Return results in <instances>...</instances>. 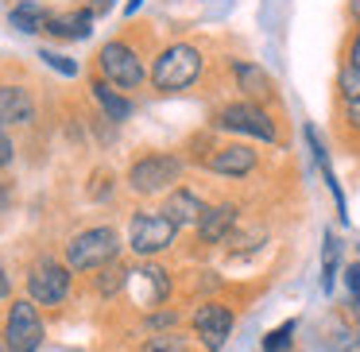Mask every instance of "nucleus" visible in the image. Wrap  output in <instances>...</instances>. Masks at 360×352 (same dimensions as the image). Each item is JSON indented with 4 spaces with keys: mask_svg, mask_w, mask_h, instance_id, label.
Segmentation results:
<instances>
[{
    "mask_svg": "<svg viewBox=\"0 0 360 352\" xmlns=\"http://www.w3.org/2000/svg\"><path fill=\"white\" fill-rule=\"evenodd\" d=\"M202 78V51L190 43H171L167 51H159V58L151 63V86L159 93H182Z\"/></svg>",
    "mask_w": 360,
    "mask_h": 352,
    "instance_id": "f257e3e1",
    "label": "nucleus"
},
{
    "mask_svg": "<svg viewBox=\"0 0 360 352\" xmlns=\"http://www.w3.org/2000/svg\"><path fill=\"white\" fill-rule=\"evenodd\" d=\"M117 256H120V236L109 225L86 228V233L70 236V244H66V267L70 271H105V267L117 263Z\"/></svg>",
    "mask_w": 360,
    "mask_h": 352,
    "instance_id": "f03ea898",
    "label": "nucleus"
},
{
    "mask_svg": "<svg viewBox=\"0 0 360 352\" xmlns=\"http://www.w3.org/2000/svg\"><path fill=\"white\" fill-rule=\"evenodd\" d=\"M217 128L221 132H236V136H252V140L275 143L279 140V128H275L271 112L259 101H233L217 112Z\"/></svg>",
    "mask_w": 360,
    "mask_h": 352,
    "instance_id": "7ed1b4c3",
    "label": "nucleus"
},
{
    "mask_svg": "<svg viewBox=\"0 0 360 352\" xmlns=\"http://www.w3.org/2000/svg\"><path fill=\"white\" fill-rule=\"evenodd\" d=\"M182 174V159L179 155H167V151H151V155L136 159L132 167H128V186L136 190V194H163V190H171L174 182H179Z\"/></svg>",
    "mask_w": 360,
    "mask_h": 352,
    "instance_id": "20e7f679",
    "label": "nucleus"
},
{
    "mask_svg": "<svg viewBox=\"0 0 360 352\" xmlns=\"http://www.w3.org/2000/svg\"><path fill=\"white\" fill-rule=\"evenodd\" d=\"M174 236H179V225L163 209L159 213L148 209V213H136L132 225H128V248L136 256H159V252H167L174 244Z\"/></svg>",
    "mask_w": 360,
    "mask_h": 352,
    "instance_id": "39448f33",
    "label": "nucleus"
},
{
    "mask_svg": "<svg viewBox=\"0 0 360 352\" xmlns=\"http://www.w3.org/2000/svg\"><path fill=\"white\" fill-rule=\"evenodd\" d=\"M27 294L35 306H63L70 294V267L51 256L35 259L32 271H27Z\"/></svg>",
    "mask_w": 360,
    "mask_h": 352,
    "instance_id": "423d86ee",
    "label": "nucleus"
},
{
    "mask_svg": "<svg viewBox=\"0 0 360 352\" xmlns=\"http://www.w3.org/2000/svg\"><path fill=\"white\" fill-rule=\"evenodd\" d=\"M43 344V318L32 298L12 302L8 321H4V352H35Z\"/></svg>",
    "mask_w": 360,
    "mask_h": 352,
    "instance_id": "0eeeda50",
    "label": "nucleus"
},
{
    "mask_svg": "<svg viewBox=\"0 0 360 352\" xmlns=\"http://www.w3.org/2000/svg\"><path fill=\"white\" fill-rule=\"evenodd\" d=\"M97 66H101L105 82L109 86H120V89H140L143 86V63L140 55H136L128 43L112 39L101 47V55H97Z\"/></svg>",
    "mask_w": 360,
    "mask_h": 352,
    "instance_id": "6e6552de",
    "label": "nucleus"
},
{
    "mask_svg": "<svg viewBox=\"0 0 360 352\" xmlns=\"http://www.w3.org/2000/svg\"><path fill=\"white\" fill-rule=\"evenodd\" d=\"M229 333H233V310L221 302H205L198 306L194 313V337L202 341L205 352H221L229 341Z\"/></svg>",
    "mask_w": 360,
    "mask_h": 352,
    "instance_id": "1a4fd4ad",
    "label": "nucleus"
},
{
    "mask_svg": "<svg viewBox=\"0 0 360 352\" xmlns=\"http://www.w3.org/2000/svg\"><path fill=\"white\" fill-rule=\"evenodd\" d=\"M205 167H210L213 174H225V178H244V174L256 171V151H252L248 143H225V148L213 151Z\"/></svg>",
    "mask_w": 360,
    "mask_h": 352,
    "instance_id": "9d476101",
    "label": "nucleus"
},
{
    "mask_svg": "<svg viewBox=\"0 0 360 352\" xmlns=\"http://www.w3.org/2000/svg\"><path fill=\"white\" fill-rule=\"evenodd\" d=\"M128 287H132V298L140 306H159L171 290V279H167L163 267H140V271H128Z\"/></svg>",
    "mask_w": 360,
    "mask_h": 352,
    "instance_id": "9b49d317",
    "label": "nucleus"
},
{
    "mask_svg": "<svg viewBox=\"0 0 360 352\" xmlns=\"http://www.w3.org/2000/svg\"><path fill=\"white\" fill-rule=\"evenodd\" d=\"M236 205H210V209L202 213V221H198V236H202V244H225L229 236H233L236 228Z\"/></svg>",
    "mask_w": 360,
    "mask_h": 352,
    "instance_id": "f8f14e48",
    "label": "nucleus"
},
{
    "mask_svg": "<svg viewBox=\"0 0 360 352\" xmlns=\"http://www.w3.org/2000/svg\"><path fill=\"white\" fill-rule=\"evenodd\" d=\"M35 101L24 86H0V128L8 124H32Z\"/></svg>",
    "mask_w": 360,
    "mask_h": 352,
    "instance_id": "ddd939ff",
    "label": "nucleus"
},
{
    "mask_svg": "<svg viewBox=\"0 0 360 352\" xmlns=\"http://www.w3.org/2000/svg\"><path fill=\"white\" fill-rule=\"evenodd\" d=\"M205 209H210V205H205L198 194H190V190H182V186L174 190V194L167 197V205H163V213H167V217H171L179 228H182V225H198Z\"/></svg>",
    "mask_w": 360,
    "mask_h": 352,
    "instance_id": "4468645a",
    "label": "nucleus"
},
{
    "mask_svg": "<svg viewBox=\"0 0 360 352\" xmlns=\"http://www.w3.org/2000/svg\"><path fill=\"white\" fill-rule=\"evenodd\" d=\"M233 78L240 82V89L248 97H271L275 93L271 74H267L264 66H256V63H240V58H236V63H233Z\"/></svg>",
    "mask_w": 360,
    "mask_h": 352,
    "instance_id": "2eb2a0df",
    "label": "nucleus"
},
{
    "mask_svg": "<svg viewBox=\"0 0 360 352\" xmlns=\"http://www.w3.org/2000/svg\"><path fill=\"white\" fill-rule=\"evenodd\" d=\"M47 8L43 4H35V0H20L16 8L8 12V24L16 27V32L24 35H35V32H47Z\"/></svg>",
    "mask_w": 360,
    "mask_h": 352,
    "instance_id": "dca6fc26",
    "label": "nucleus"
},
{
    "mask_svg": "<svg viewBox=\"0 0 360 352\" xmlns=\"http://www.w3.org/2000/svg\"><path fill=\"white\" fill-rule=\"evenodd\" d=\"M47 32L58 39H89L94 32V12H70V16H51Z\"/></svg>",
    "mask_w": 360,
    "mask_h": 352,
    "instance_id": "f3484780",
    "label": "nucleus"
},
{
    "mask_svg": "<svg viewBox=\"0 0 360 352\" xmlns=\"http://www.w3.org/2000/svg\"><path fill=\"white\" fill-rule=\"evenodd\" d=\"M94 97H97V105L105 109V117L117 120V124H120V120L132 117V101H128V97H120V93H117V89H112L105 78H101V82H94Z\"/></svg>",
    "mask_w": 360,
    "mask_h": 352,
    "instance_id": "a211bd4d",
    "label": "nucleus"
},
{
    "mask_svg": "<svg viewBox=\"0 0 360 352\" xmlns=\"http://www.w3.org/2000/svg\"><path fill=\"white\" fill-rule=\"evenodd\" d=\"M337 271H341V240H337V233H326V240H321V290L326 294H333Z\"/></svg>",
    "mask_w": 360,
    "mask_h": 352,
    "instance_id": "6ab92c4d",
    "label": "nucleus"
},
{
    "mask_svg": "<svg viewBox=\"0 0 360 352\" xmlns=\"http://www.w3.org/2000/svg\"><path fill=\"white\" fill-rule=\"evenodd\" d=\"M143 352H190V341L171 329V333H159L151 341H143Z\"/></svg>",
    "mask_w": 360,
    "mask_h": 352,
    "instance_id": "aec40b11",
    "label": "nucleus"
},
{
    "mask_svg": "<svg viewBox=\"0 0 360 352\" xmlns=\"http://www.w3.org/2000/svg\"><path fill=\"white\" fill-rule=\"evenodd\" d=\"M298 329V321H283L264 337V352H290V333Z\"/></svg>",
    "mask_w": 360,
    "mask_h": 352,
    "instance_id": "412c9836",
    "label": "nucleus"
},
{
    "mask_svg": "<svg viewBox=\"0 0 360 352\" xmlns=\"http://www.w3.org/2000/svg\"><path fill=\"white\" fill-rule=\"evenodd\" d=\"M337 89H341L345 101H360V70L356 66H341V74H337Z\"/></svg>",
    "mask_w": 360,
    "mask_h": 352,
    "instance_id": "4be33fe9",
    "label": "nucleus"
},
{
    "mask_svg": "<svg viewBox=\"0 0 360 352\" xmlns=\"http://www.w3.org/2000/svg\"><path fill=\"white\" fill-rule=\"evenodd\" d=\"M39 58L51 66V70H58V74H63V78H78V63H74V58L58 55V51H39Z\"/></svg>",
    "mask_w": 360,
    "mask_h": 352,
    "instance_id": "5701e85b",
    "label": "nucleus"
},
{
    "mask_svg": "<svg viewBox=\"0 0 360 352\" xmlns=\"http://www.w3.org/2000/svg\"><path fill=\"white\" fill-rule=\"evenodd\" d=\"M128 287V271H120V267H105V275L97 279V290L101 294H112V290Z\"/></svg>",
    "mask_w": 360,
    "mask_h": 352,
    "instance_id": "b1692460",
    "label": "nucleus"
},
{
    "mask_svg": "<svg viewBox=\"0 0 360 352\" xmlns=\"http://www.w3.org/2000/svg\"><path fill=\"white\" fill-rule=\"evenodd\" d=\"M341 120L349 132H360V101H345L341 105Z\"/></svg>",
    "mask_w": 360,
    "mask_h": 352,
    "instance_id": "393cba45",
    "label": "nucleus"
},
{
    "mask_svg": "<svg viewBox=\"0 0 360 352\" xmlns=\"http://www.w3.org/2000/svg\"><path fill=\"white\" fill-rule=\"evenodd\" d=\"M345 58H349L345 66H356V70H360V27L349 35V47H345Z\"/></svg>",
    "mask_w": 360,
    "mask_h": 352,
    "instance_id": "a878e982",
    "label": "nucleus"
},
{
    "mask_svg": "<svg viewBox=\"0 0 360 352\" xmlns=\"http://www.w3.org/2000/svg\"><path fill=\"white\" fill-rule=\"evenodd\" d=\"M148 325H155V329H167V333H171V329L179 325V313H174V310H163V313H155V318H151Z\"/></svg>",
    "mask_w": 360,
    "mask_h": 352,
    "instance_id": "bb28decb",
    "label": "nucleus"
},
{
    "mask_svg": "<svg viewBox=\"0 0 360 352\" xmlns=\"http://www.w3.org/2000/svg\"><path fill=\"white\" fill-rule=\"evenodd\" d=\"M345 287H349V294H352V298H360V263L345 267Z\"/></svg>",
    "mask_w": 360,
    "mask_h": 352,
    "instance_id": "cd10ccee",
    "label": "nucleus"
},
{
    "mask_svg": "<svg viewBox=\"0 0 360 352\" xmlns=\"http://www.w3.org/2000/svg\"><path fill=\"white\" fill-rule=\"evenodd\" d=\"M12 155H16V148H12V136L0 128V167H8L12 163Z\"/></svg>",
    "mask_w": 360,
    "mask_h": 352,
    "instance_id": "c85d7f7f",
    "label": "nucleus"
},
{
    "mask_svg": "<svg viewBox=\"0 0 360 352\" xmlns=\"http://www.w3.org/2000/svg\"><path fill=\"white\" fill-rule=\"evenodd\" d=\"M12 294V282H8V275H4V267H0V298H8Z\"/></svg>",
    "mask_w": 360,
    "mask_h": 352,
    "instance_id": "c756f323",
    "label": "nucleus"
},
{
    "mask_svg": "<svg viewBox=\"0 0 360 352\" xmlns=\"http://www.w3.org/2000/svg\"><path fill=\"white\" fill-rule=\"evenodd\" d=\"M112 8V0H94V16H97V12H109Z\"/></svg>",
    "mask_w": 360,
    "mask_h": 352,
    "instance_id": "7c9ffc66",
    "label": "nucleus"
},
{
    "mask_svg": "<svg viewBox=\"0 0 360 352\" xmlns=\"http://www.w3.org/2000/svg\"><path fill=\"white\" fill-rule=\"evenodd\" d=\"M349 16L360 24V0H349Z\"/></svg>",
    "mask_w": 360,
    "mask_h": 352,
    "instance_id": "2f4dec72",
    "label": "nucleus"
},
{
    "mask_svg": "<svg viewBox=\"0 0 360 352\" xmlns=\"http://www.w3.org/2000/svg\"><path fill=\"white\" fill-rule=\"evenodd\" d=\"M140 4H143V0H128V4H124V12H128V16H136V8H140Z\"/></svg>",
    "mask_w": 360,
    "mask_h": 352,
    "instance_id": "473e14b6",
    "label": "nucleus"
},
{
    "mask_svg": "<svg viewBox=\"0 0 360 352\" xmlns=\"http://www.w3.org/2000/svg\"><path fill=\"white\" fill-rule=\"evenodd\" d=\"M0 352H4V341H0Z\"/></svg>",
    "mask_w": 360,
    "mask_h": 352,
    "instance_id": "72a5a7b5",
    "label": "nucleus"
}]
</instances>
